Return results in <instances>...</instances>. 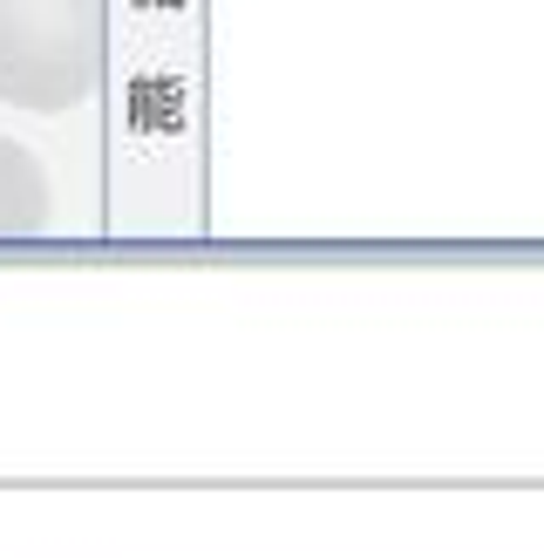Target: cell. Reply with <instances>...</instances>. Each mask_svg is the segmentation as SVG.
Listing matches in <instances>:
<instances>
[{"label": "cell", "mask_w": 544, "mask_h": 558, "mask_svg": "<svg viewBox=\"0 0 544 558\" xmlns=\"http://www.w3.org/2000/svg\"><path fill=\"white\" fill-rule=\"evenodd\" d=\"M102 82V0H0V102L62 117Z\"/></svg>", "instance_id": "cell-1"}, {"label": "cell", "mask_w": 544, "mask_h": 558, "mask_svg": "<svg viewBox=\"0 0 544 558\" xmlns=\"http://www.w3.org/2000/svg\"><path fill=\"white\" fill-rule=\"evenodd\" d=\"M48 226V171L35 150L0 136V239H35Z\"/></svg>", "instance_id": "cell-2"}]
</instances>
